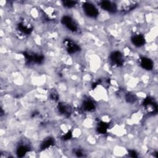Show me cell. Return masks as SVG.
<instances>
[{
  "label": "cell",
  "instance_id": "1",
  "mask_svg": "<svg viewBox=\"0 0 158 158\" xmlns=\"http://www.w3.org/2000/svg\"><path fill=\"white\" fill-rule=\"evenodd\" d=\"M83 9L86 15L89 17H96L98 15V9L91 3L85 2L83 5Z\"/></svg>",
  "mask_w": 158,
  "mask_h": 158
},
{
  "label": "cell",
  "instance_id": "2",
  "mask_svg": "<svg viewBox=\"0 0 158 158\" xmlns=\"http://www.w3.org/2000/svg\"><path fill=\"white\" fill-rule=\"evenodd\" d=\"M62 22L64 25L70 30L75 31L77 30V26L73 20L69 16H64L62 19Z\"/></svg>",
  "mask_w": 158,
  "mask_h": 158
},
{
  "label": "cell",
  "instance_id": "3",
  "mask_svg": "<svg viewBox=\"0 0 158 158\" xmlns=\"http://www.w3.org/2000/svg\"><path fill=\"white\" fill-rule=\"evenodd\" d=\"M100 6L105 10H107L109 12H114L116 9L115 5H114L113 3L108 1H102L100 4Z\"/></svg>",
  "mask_w": 158,
  "mask_h": 158
},
{
  "label": "cell",
  "instance_id": "4",
  "mask_svg": "<svg viewBox=\"0 0 158 158\" xmlns=\"http://www.w3.org/2000/svg\"><path fill=\"white\" fill-rule=\"evenodd\" d=\"M152 62L148 58H143L141 59V65H142L143 68H144L146 70H151L153 67Z\"/></svg>",
  "mask_w": 158,
  "mask_h": 158
},
{
  "label": "cell",
  "instance_id": "5",
  "mask_svg": "<svg viewBox=\"0 0 158 158\" xmlns=\"http://www.w3.org/2000/svg\"><path fill=\"white\" fill-rule=\"evenodd\" d=\"M133 43L134 44V45L139 47L141 46L142 45H143L144 40V38L143 36H141V35H135L133 37L132 40H131Z\"/></svg>",
  "mask_w": 158,
  "mask_h": 158
},
{
  "label": "cell",
  "instance_id": "6",
  "mask_svg": "<svg viewBox=\"0 0 158 158\" xmlns=\"http://www.w3.org/2000/svg\"><path fill=\"white\" fill-rule=\"evenodd\" d=\"M75 3H76V2H75V1H64V6L66 7L70 8V7H73L75 6Z\"/></svg>",
  "mask_w": 158,
  "mask_h": 158
}]
</instances>
